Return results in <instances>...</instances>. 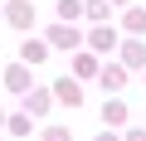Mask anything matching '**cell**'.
I'll list each match as a JSON object with an SVG mask.
<instances>
[{
	"label": "cell",
	"mask_w": 146,
	"mask_h": 141,
	"mask_svg": "<svg viewBox=\"0 0 146 141\" xmlns=\"http://www.w3.org/2000/svg\"><path fill=\"white\" fill-rule=\"evenodd\" d=\"M54 97H58V102H73V107H78V102H83V88L73 83V78H58V83H54Z\"/></svg>",
	"instance_id": "cell-6"
},
{
	"label": "cell",
	"mask_w": 146,
	"mask_h": 141,
	"mask_svg": "<svg viewBox=\"0 0 146 141\" xmlns=\"http://www.w3.org/2000/svg\"><path fill=\"white\" fill-rule=\"evenodd\" d=\"M5 126H10V136H29V131H34V117H29V112H20V117H10Z\"/></svg>",
	"instance_id": "cell-10"
},
{
	"label": "cell",
	"mask_w": 146,
	"mask_h": 141,
	"mask_svg": "<svg viewBox=\"0 0 146 141\" xmlns=\"http://www.w3.org/2000/svg\"><path fill=\"white\" fill-rule=\"evenodd\" d=\"M88 44H93V54H112V49H117V34H112V24L102 20V24L88 34Z\"/></svg>",
	"instance_id": "cell-3"
},
{
	"label": "cell",
	"mask_w": 146,
	"mask_h": 141,
	"mask_svg": "<svg viewBox=\"0 0 146 141\" xmlns=\"http://www.w3.org/2000/svg\"><path fill=\"white\" fill-rule=\"evenodd\" d=\"M93 141H117V136H112V131H102V136H93Z\"/></svg>",
	"instance_id": "cell-18"
},
{
	"label": "cell",
	"mask_w": 146,
	"mask_h": 141,
	"mask_svg": "<svg viewBox=\"0 0 146 141\" xmlns=\"http://www.w3.org/2000/svg\"><path fill=\"white\" fill-rule=\"evenodd\" d=\"M5 83H10L15 93H29V63H10V68H5Z\"/></svg>",
	"instance_id": "cell-5"
},
{
	"label": "cell",
	"mask_w": 146,
	"mask_h": 141,
	"mask_svg": "<svg viewBox=\"0 0 146 141\" xmlns=\"http://www.w3.org/2000/svg\"><path fill=\"white\" fill-rule=\"evenodd\" d=\"M102 122H107V126H122V122H127V102H122V97H107V102H102Z\"/></svg>",
	"instance_id": "cell-9"
},
{
	"label": "cell",
	"mask_w": 146,
	"mask_h": 141,
	"mask_svg": "<svg viewBox=\"0 0 146 141\" xmlns=\"http://www.w3.org/2000/svg\"><path fill=\"white\" fill-rule=\"evenodd\" d=\"M49 44H54V49H78V44H83V34L63 20V24H54V29H49Z\"/></svg>",
	"instance_id": "cell-2"
},
{
	"label": "cell",
	"mask_w": 146,
	"mask_h": 141,
	"mask_svg": "<svg viewBox=\"0 0 146 141\" xmlns=\"http://www.w3.org/2000/svg\"><path fill=\"white\" fill-rule=\"evenodd\" d=\"M44 141H73V136H68V131H58V126H54V131H49V136H44Z\"/></svg>",
	"instance_id": "cell-16"
},
{
	"label": "cell",
	"mask_w": 146,
	"mask_h": 141,
	"mask_svg": "<svg viewBox=\"0 0 146 141\" xmlns=\"http://www.w3.org/2000/svg\"><path fill=\"white\" fill-rule=\"evenodd\" d=\"M0 15H5V10H0Z\"/></svg>",
	"instance_id": "cell-21"
},
{
	"label": "cell",
	"mask_w": 146,
	"mask_h": 141,
	"mask_svg": "<svg viewBox=\"0 0 146 141\" xmlns=\"http://www.w3.org/2000/svg\"><path fill=\"white\" fill-rule=\"evenodd\" d=\"M127 141H146V131H131V136H127Z\"/></svg>",
	"instance_id": "cell-17"
},
{
	"label": "cell",
	"mask_w": 146,
	"mask_h": 141,
	"mask_svg": "<svg viewBox=\"0 0 146 141\" xmlns=\"http://www.w3.org/2000/svg\"><path fill=\"white\" fill-rule=\"evenodd\" d=\"M44 58H49V44H44V39H25L20 63H44Z\"/></svg>",
	"instance_id": "cell-7"
},
{
	"label": "cell",
	"mask_w": 146,
	"mask_h": 141,
	"mask_svg": "<svg viewBox=\"0 0 146 141\" xmlns=\"http://www.w3.org/2000/svg\"><path fill=\"white\" fill-rule=\"evenodd\" d=\"M73 73H78V78H93L98 73V58L93 54H78V58H73Z\"/></svg>",
	"instance_id": "cell-11"
},
{
	"label": "cell",
	"mask_w": 146,
	"mask_h": 141,
	"mask_svg": "<svg viewBox=\"0 0 146 141\" xmlns=\"http://www.w3.org/2000/svg\"><path fill=\"white\" fill-rule=\"evenodd\" d=\"M78 15H83V0H58V20H68V24H73Z\"/></svg>",
	"instance_id": "cell-15"
},
{
	"label": "cell",
	"mask_w": 146,
	"mask_h": 141,
	"mask_svg": "<svg viewBox=\"0 0 146 141\" xmlns=\"http://www.w3.org/2000/svg\"><path fill=\"white\" fill-rule=\"evenodd\" d=\"M122 63H127V68H141V63H146V44H141V39H127V44H122Z\"/></svg>",
	"instance_id": "cell-8"
},
{
	"label": "cell",
	"mask_w": 146,
	"mask_h": 141,
	"mask_svg": "<svg viewBox=\"0 0 146 141\" xmlns=\"http://www.w3.org/2000/svg\"><path fill=\"white\" fill-rule=\"evenodd\" d=\"M0 126H5V112H0Z\"/></svg>",
	"instance_id": "cell-20"
},
{
	"label": "cell",
	"mask_w": 146,
	"mask_h": 141,
	"mask_svg": "<svg viewBox=\"0 0 146 141\" xmlns=\"http://www.w3.org/2000/svg\"><path fill=\"white\" fill-rule=\"evenodd\" d=\"M122 24H127L131 34H146V10H127V15H122Z\"/></svg>",
	"instance_id": "cell-14"
},
{
	"label": "cell",
	"mask_w": 146,
	"mask_h": 141,
	"mask_svg": "<svg viewBox=\"0 0 146 141\" xmlns=\"http://www.w3.org/2000/svg\"><path fill=\"white\" fill-rule=\"evenodd\" d=\"M25 107H29V117L49 112V93H25Z\"/></svg>",
	"instance_id": "cell-13"
},
{
	"label": "cell",
	"mask_w": 146,
	"mask_h": 141,
	"mask_svg": "<svg viewBox=\"0 0 146 141\" xmlns=\"http://www.w3.org/2000/svg\"><path fill=\"white\" fill-rule=\"evenodd\" d=\"M83 15H88V20H98V24H102V20H107V15H112V5H107V0H88V5H83Z\"/></svg>",
	"instance_id": "cell-12"
},
{
	"label": "cell",
	"mask_w": 146,
	"mask_h": 141,
	"mask_svg": "<svg viewBox=\"0 0 146 141\" xmlns=\"http://www.w3.org/2000/svg\"><path fill=\"white\" fill-rule=\"evenodd\" d=\"M107 5H127V0H107Z\"/></svg>",
	"instance_id": "cell-19"
},
{
	"label": "cell",
	"mask_w": 146,
	"mask_h": 141,
	"mask_svg": "<svg viewBox=\"0 0 146 141\" xmlns=\"http://www.w3.org/2000/svg\"><path fill=\"white\" fill-rule=\"evenodd\" d=\"M98 78H102L107 93H117V88L127 83V63H107V68H98Z\"/></svg>",
	"instance_id": "cell-4"
},
{
	"label": "cell",
	"mask_w": 146,
	"mask_h": 141,
	"mask_svg": "<svg viewBox=\"0 0 146 141\" xmlns=\"http://www.w3.org/2000/svg\"><path fill=\"white\" fill-rule=\"evenodd\" d=\"M5 20L15 29H29L34 24V5H29V0H10V5H5Z\"/></svg>",
	"instance_id": "cell-1"
}]
</instances>
